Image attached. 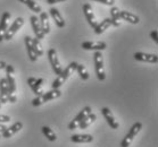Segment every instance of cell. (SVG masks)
<instances>
[{
	"mask_svg": "<svg viewBox=\"0 0 158 147\" xmlns=\"http://www.w3.org/2000/svg\"><path fill=\"white\" fill-rule=\"evenodd\" d=\"M22 128H23V123H22L21 121L15 122L14 125L10 126L9 128H7V129L5 130L4 133H2V135H1V137H2V138H10V137L14 136L16 133H18Z\"/></svg>",
	"mask_w": 158,
	"mask_h": 147,
	"instance_id": "18",
	"label": "cell"
},
{
	"mask_svg": "<svg viewBox=\"0 0 158 147\" xmlns=\"http://www.w3.org/2000/svg\"><path fill=\"white\" fill-rule=\"evenodd\" d=\"M23 25H24V18L17 17L14 21V23L9 26V29H7V32H6V34H5V36H4V40L9 41V40L13 39L14 35L22 29V26Z\"/></svg>",
	"mask_w": 158,
	"mask_h": 147,
	"instance_id": "6",
	"label": "cell"
},
{
	"mask_svg": "<svg viewBox=\"0 0 158 147\" xmlns=\"http://www.w3.org/2000/svg\"><path fill=\"white\" fill-rule=\"evenodd\" d=\"M8 95H9V88H8L6 78L0 79V103H8Z\"/></svg>",
	"mask_w": 158,
	"mask_h": 147,
	"instance_id": "15",
	"label": "cell"
},
{
	"mask_svg": "<svg viewBox=\"0 0 158 147\" xmlns=\"http://www.w3.org/2000/svg\"><path fill=\"white\" fill-rule=\"evenodd\" d=\"M119 16H121L122 19H124V21H126V22L131 23V24H138V23L140 22V18L138 17L137 15L130 13V11L121 10L119 11Z\"/></svg>",
	"mask_w": 158,
	"mask_h": 147,
	"instance_id": "21",
	"label": "cell"
},
{
	"mask_svg": "<svg viewBox=\"0 0 158 147\" xmlns=\"http://www.w3.org/2000/svg\"><path fill=\"white\" fill-rule=\"evenodd\" d=\"M111 26V19L110 18H105L104 21H101L100 23H98V25L94 27V33L96 34H102V33L106 31V29H108L109 27Z\"/></svg>",
	"mask_w": 158,
	"mask_h": 147,
	"instance_id": "22",
	"label": "cell"
},
{
	"mask_svg": "<svg viewBox=\"0 0 158 147\" xmlns=\"http://www.w3.org/2000/svg\"><path fill=\"white\" fill-rule=\"evenodd\" d=\"M76 72H79V75H80V77L82 78V80H88V79H89V77H90L89 72L86 70V68L83 65H80L79 64L77 67H76Z\"/></svg>",
	"mask_w": 158,
	"mask_h": 147,
	"instance_id": "29",
	"label": "cell"
},
{
	"mask_svg": "<svg viewBox=\"0 0 158 147\" xmlns=\"http://www.w3.org/2000/svg\"><path fill=\"white\" fill-rule=\"evenodd\" d=\"M142 129V123L141 122H135L134 125L131 127V129L129 130V133H126V136L124 137V139L121 143V147H129L132 144L133 139L137 137L139 131Z\"/></svg>",
	"mask_w": 158,
	"mask_h": 147,
	"instance_id": "4",
	"label": "cell"
},
{
	"mask_svg": "<svg viewBox=\"0 0 158 147\" xmlns=\"http://www.w3.org/2000/svg\"><path fill=\"white\" fill-rule=\"evenodd\" d=\"M6 82H7L8 88L10 93H16V80L14 77L15 69L11 65H6Z\"/></svg>",
	"mask_w": 158,
	"mask_h": 147,
	"instance_id": "8",
	"label": "cell"
},
{
	"mask_svg": "<svg viewBox=\"0 0 158 147\" xmlns=\"http://www.w3.org/2000/svg\"><path fill=\"white\" fill-rule=\"evenodd\" d=\"M30 21H31V24H32V29H33L34 34H35V37L39 40H42L43 37H44V34H43L42 29H41V26H40L39 18L36 17V16H31Z\"/></svg>",
	"mask_w": 158,
	"mask_h": 147,
	"instance_id": "17",
	"label": "cell"
},
{
	"mask_svg": "<svg viewBox=\"0 0 158 147\" xmlns=\"http://www.w3.org/2000/svg\"><path fill=\"white\" fill-rule=\"evenodd\" d=\"M66 0H47V4L49 5H54V4H58V2H64Z\"/></svg>",
	"mask_w": 158,
	"mask_h": 147,
	"instance_id": "33",
	"label": "cell"
},
{
	"mask_svg": "<svg viewBox=\"0 0 158 147\" xmlns=\"http://www.w3.org/2000/svg\"><path fill=\"white\" fill-rule=\"evenodd\" d=\"M83 13H84V15H85L86 21H88V23H89V25L91 26L92 29H94V27L98 25V21H97L96 15H94V13L92 7H91L89 4H85L84 6H83Z\"/></svg>",
	"mask_w": 158,
	"mask_h": 147,
	"instance_id": "11",
	"label": "cell"
},
{
	"mask_svg": "<svg viewBox=\"0 0 158 147\" xmlns=\"http://www.w3.org/2000/svg\"><path fill=\"white\" fill-rule=\"evenodd\" d=\"M91 111H92L91 106H85V108H83L82 110L79 112V114L76 115L75 118H74L72 121L69 122V130H74V129H76V128H79V125L81 123V121H82L83 119L85 118V117L89 114V113H91Z\"/></svg>",
	"mask_w": 158,
	"mask_h": 147,
	"instance_id": "7",
	"label": "cell"
},
{
	"mask_svg": "<svg viewBox=\"0 0 158 147\" xmlns=\"http://www.w3.org/2000/svg\"><path fill=\"white\" fill-rule=\"evenodd\" d=\"M94 65H96V74L99 80H105L106 79V72H105L104 67V56L100 51H96L94 54Z\"/></svg>",
	"mask_w": 158,
	"mask_h": 147,
	"instance_id": "3",
	"label": "cell"
},
{
	"mask_svg": "<svg viewBox=\"0 0 158 147\" xmlns=\"http://www.w3.org/2000/svg\"><path fill=\"white\" fill-rule=\"evenodd\" d=\"M9 18H10V13H9V11H5L4 14H2L1 21H0V42L4 40L5 34L7 32Z\"/></svg>",
	"mask_w": 158,
	"mask_h": 147,
	"instance_id": "14",
	"label": "cell"
},
{
	"mask_svg": "<svg viewBox=\"0 0 158 147\" xmlns=\"http://www.w3.org/2000/svg\"><path fill=\"white\" fill-rule=\"evenodd\" d=\"M134 59L141 62H149V64H157L158 56L157 54L144 53V52H135L134 53Z\"/></svg>",
	"mask_w": 158,
	"mask_h": 147,
	"instance_id": "13",
	"label": "cell"
},
{
	"mask_svg": "<svg viewBox=\"0 0 158 147\" xmlns=\"http://www.w3.org/2000/svg\"><path fill=\"white\" fill-rule=\"evenodd\" d=\"M24 41H25V47H26V50H27V56H29L30 60L34 62V61H36V59H38V56H36L35 51H34V48H33L32 37L27 35V36H25Z\"/></svg>",
	"mask_w": 158,
	"mask_h": 147,
	"instance_id": "19",
	"label": "cell"
},
{
	"mask_svg": "<svg viewBox=\"0 0 158 147\" xmlns=\"http://www.w3.org/2000/svg\"><path fill=\"white\" fill-rule=\"evenodd\" d=\"M94 1H98V2H101V4L107 5V6H113L115 4V0H94Z\"/></svg>",
	"mask_w": 158,
	"mask_h": 147,
	"instance_id": "30",
	"label": "cell"
},
{
	"mask_svg": "<svg viewBox=\"0 0 158 147\" xmlns=\"http://www.w3.org/2000/svg\"><path fill=\"white\" fill-rule=\"evenodd\" d=\"M84 50H94V51H104L107 48V44L102 41H86L81 44Z\"/></svg>",
	"mask_w": 158,
	"mask_h": 147,
	"instance_id": "9",
	"label": "cell"
},
{
	"mask_svg": "<svg viewBox=\"0 0 158 147\" xmlns=\"http://www.w3.org/2000/svg\"><path fill=\"white\" fill-rule=\"evenodd\" d=\"M42 83H43L42 78L36 79V78H34V77H30V78L27 79V84H29V86L32 88L33 93L35 94L36 96H41V95L43 94Z\"/></svg>",
	"mask_w": 158,
	"mask_h": 147,
	"instance_id": "10",
	"label": "cell"
},
{
	"mask_svg": "<svg viewBox=\"0 0 158 147\" xmlns=\"http://www.w3.org/2000/svg\"><path fill=\"white\" fill-rule=\"evenodd\" d=\"M18 1H21V2H23L24 5H26L31 10L34 11V13H36V14H39V13L42 11L41 6L36 2L35 0H18Z\"/></svg>",
	"mask_w": 158,
	"mask_h": 147,
	"instance_id": "26",
	"label": "cell"
},
{
	"mask_svg": "<svg viewBox=\"0 0 158 147\" xmlns=\"http://www.w3.org/2000/svg\"><path fill=\"white\" fill-rule=\"evenodd\" d=\"M77 62H75V61H73V62H71L67 67L65 69H63V72H60V75L57 76V78L55 79L54 82H52V84H51V87H52V90H59V87L64 84L66 80H67V78H69V76L72 75V72H74V70H76V67H77Z\"/></svg>",
	"mask_w": 158,
	"mask_h": 147,
	"instance_id": "1",
	"label": "cell"
},
{
	"mask_svg": "<svg viewBox=\"0 0 158 147\" xmlns=\"http://www.w3.org/2000/svg\"><path fill=\"white\" fill-rule=\"evenodd\" d=\"M49 13H50V16L52 17V19L55 21V23H56V25H57L59 29L64 27L65 21H64V18H63V16H61V14L59 13V10L52 7V8H50Z\"/></svg>",
	"mask_w": 158,
	"mask_h": 147,
	"instance_id": "20",
	"label": "cell"
},
{
	"mask_svg": "<svg viewBox=\"0 0 158 147\" xmlns=\"http://www.w3.org/2000/svg\"><path fill=\"white\" fill-rule=\"evenodd\" d=\"M96 119H97V115L91 112V113H89V114L86 115L85 118L81 121V123L79 125V128L80 129H86L90 125H92V123L96 121Z\"/></svg>",
	"mask_w": 158,
	"mask_h": 147,
	"instance_id": "24",
	"label": "cell"
},
{
	"mask_svg": "<svg viewBox=\"0 0 158 147\" xmlns=\"http://www.w3.org/2000/svg\"><path fill=\"white\" fill-rule=\"evenodd\" d=\"M119 11H121V10L118 9V7H111V9H110L111 25L115 26V27H118V26H119V19H121Z\"/></svg>",
	"mask_w": 158,
	"mask_h": 147,
	"instance_id": "25",
	"label": "cell"
},
{
	"mask_svg": "<svg viewBox=\"0 0 158 147\" xmlns=\"http://www.w3.org/2000/svg\"><path fill=\"white\" fill-rule=\"evenodd\" d=\"M71 140L76 144H88L94 141V137L91 135H73L71 136Z\"/></svg>",
	"mask_w": 158,
	"mask_h": 147,
	"instance_id": "23",
	"label": "cell"
},
{
	"mask_svg": "<svg viewBox=\"0 0 158 147\" xmlns=\"http://www.w3.org/2000/svg\"><path fill=\"white\" fill-rule=\"evenodd\" d=\"M150 36H151V39H152V41H155V43H157V42H158V33H157V31H152V32L150 33Z\"/></svg>",
	"mask_w": 158,
	"mask_h": 147,
	"instance_id": "32",
	"label": "cell"
},
{
	"mask_svg": "<svg viewBox=\"0 0 158 147\" xmlns=\"http://www.w3.org/2000/svg\"><path fill=\"white\" fill-rule=\"evenodd\" d=\"M39 22H40V26H41V29H42L44 35L50 32V23H49V16H48L47 13H44V11L40 13Z\"/></svg>",
	"mask_w": 158,
	"mask_h": 147,
	"instance_id": "16",
	"label": "cell"
},
{
	"mask_svg": "<svg viewBox=\"0 0 158 147\" xmlns=\"http://www.w3.org/2000/svg\"><path fill=\"white\" fill-rule=\"evenodd\" d=\"M101 113H102V115L105 117V119H106V121H107V123L109 125V127H110L111 129H118V121L115 119V117H114V114H113V112L109 110L108 108H102L101 109Z\"/></svg>",
	"mask_w": 158,
	"mask_h": 147,
	"instance_id": "12",
	"label": "cell"
},
{
	"mask_svg": "<svg viewBox=\"0 0 158 147\" xmlns=\"http://www.w3.org/2000/svg\"><path fill=\"white\" fill-rule=\"evenodd\" d=\"M42 133L43 135L46 136L48 140H50V141H55V140L57 139V136H56V133H54V130L50 129L49 127H46V126H43L42 127Z\"/></svg>",
	"mask_w": 158,
	"mask_h": 147,
	"instance_id": "27",
	"label": "cell"
},
{
	"mask_svg": "<svg viewBox=\"0 0 158 147\" xmlns=\"http://www.w3.org/2000/svg\"><path fill=\"white\" fill-rule=\"evenodd\" d=\"M0 138H1V136H0Z\"/></svg>",
	"mask_w": 158,
	"mask_h": 147,
	"instance_id": "37",
	"label": "cell"
},
{
	"mask_svg": "<svg viewBox=\"0 0 158 147\" xmlns=\"http://www.w3.org/2000/svg\"><path fill=\"white\" fill-rule=\"evenodd\" d=\"M0 106H1V103H0Z\"/></svg>",
	"mask_w": 158,
	"mask_h": 147,
	"instance_id": "36",
	"label": "cell"
},
{
	"mask_svg": "<svg viewBox=\"0 0 158 147\" xmlns=\"http://www.w3.org/2000/svg\"><path fill=\"white\" fill-rule=\"evenodd\" d=\"M32 43H33V48H34V51H35V53L38 57H41L43 54V48H42V44L40 42L39 39H32Z\"/></svg>",
	"mask_w": 158,
	"mask_h": 147,
	"instance_id": "28",
	"label": "cell"
},
{
	"mask_svg": "<svg viewBox=\"0 0 158 147\" xmlns=\"http://www.w3.org/2000/svg\"><path fill=\"white\" fill-rule=\"evenodd\" d=\"M10 121V117L9 115L0 114V123H6V122Z\"/></svg>",
	"mask_w": 158,
	"mask_h": 147,
	"instance_id": "31",
	"label": "cell"
},
{
	"mask_svg": "<svg viewBox=\"0 0 158 147\" xmlns=\"http://www.w3.org/2000/svg\"><path fill=\"white\" fill-rule=\"evenodd\" d=\"M6 62L5 61H0V69H5V67H6Z\"/></svg>",
	"mask_w": 158,
	"mask_h": 147,
	"instance_id": "35",
	"label": "cell"
},
{
	"mask_svg": "<svg viewBox=\"0 0 158 147\" xmlns=\"http://www.w3.org/2000/svg\"><path fill=\"white\" fill-rule=\"evenodd\" d=\"M48 58H49V61H50L51 68L54 70V72L56 75H60V72H63V66H61L60 61L57 57V52L55 49H49L48 50Z\"/></svg>",
	"mask_w": 158,
	"mask_h": 147,
	"instance_id": "5",
	"label": "cell"
},
{
	"mask_svg": "<svg viewBox=\"0 0 158 147\" xmlns=\"http://www.w3.org/2000/svg\"><path fill=\"white\" fill-rule=\"evenodd\" d=\"M60 95H61L60 90H51V91H49V92L43 93L41 96L34 97L32 100V105L33 106H40V105H42L43 103H46L48 101H51V100H55V99L60 97Z\"/></svg>",
	"mask_w": 158,
	"mask_h": 147,
	"instance_id": "2",
	"label": "cell"
},
{
	"mask_svg": "<svg viewBox=\"0 0 158 147\" xmlns=\"http://www.w3.org/2000/svg\"><path fill=\"white\" fill-rule=\"evenodd\" d=\"M6 129H7V127H6L4 123H0V133H2Z\"/></svg>",
	"mask_w": 158,
	"mask_h": 147,
	"instance_id": "34",
	"label": "cell"
}]
</instances>
